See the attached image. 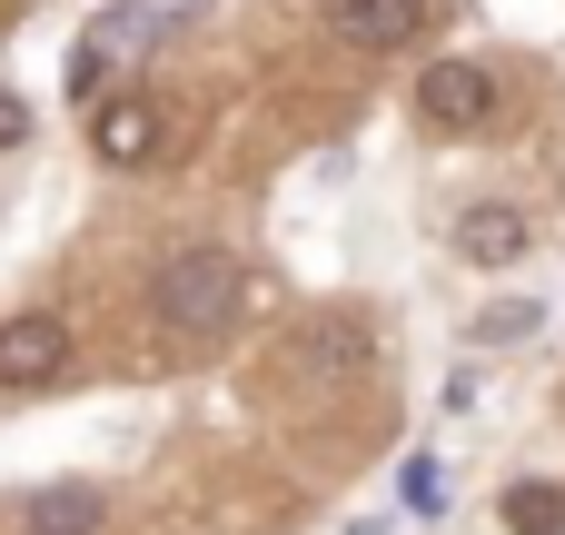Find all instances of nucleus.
<instances>
[{
  "label": "nucleus",
  "mask_w": 565,
  "mask_h": 535,
  "mask_svg": "<svg viewBox=\"0 0 565 535\" xmlns=\"http://www.w3.org/2000/svg\"><path fill=\"white\" fill-rule=\"evenodd\" d=\"M139 30H129V10L119 20H99V30H79V50H70V99L89 109V99H109V79H119V50H129Z\"/></svg>",
  "instance_id": "obj_8"
},
{
  "label": "nucleus",
  "mask_w": 565,
  "mask_h": 535,
  "mask_svg": "<svg viewBox=\"0 0 565 535\" xmlns=\"http://www.w3.org/2000/svg\"><path fill=\"white\" fill-rule=\"evenodd\" d=\"M20 139H30V99H20V89H0V149H20Z\"/></svg>",
  "instance_id": "obj_13"
},
{
  "label": "nucleus",
  "mask_w": 565,
  "mask_h": 535,
  "mask_svg": "<svg viewBox=\"0 0 565 535\" xmlns=\"http://www.w3.org/2000/svg\"><path fill=\"white\" fill-rule=\"evenodd\" d=\"M89 149H99L109 169H139V159L159 149V109H149V99H109V109L89 119Z\"/></svg>",
  "instance_id": "obj_9"
},
{
  "label": "nucleus",
  "mask_w": 565,
  "mask_h": 535,
  "mask_svg": "<svg viewBox=\"0 0 565 535\" xmlns=\"http://www.w3.org/2000/svg\"><path fill=\"white\" fill-rule=\"evenodd\" d=\"M536 328H546V308H536V298H507V308H477L467 338H477V347H516V338H536Z\"/></svg>",
  "instance_id": "obj_10"
},
{
  "label": "nucleus",
  "mask_w": 565,
  "mask_h": 535,
  "mask_svg": "<svg viewBox=\"0 0 565 535\" xmlns=\"http://www.w3.org/2000/svg\"><path fill=\"white\" fill-rule=\"evenodd\" d=\"M288 367L298 377H367L377 367V338H367V318H308L288 338Z\"/></svg>",
  "instance_id": "obj_3"
},
{
  "label": "nucleus",
  "mask_w": 565,
  "mask_h": 535,
  "mask_svg": "<svg viewBox=\"0 0 565 535\" xmlns=\"http://www.w3.org/2000/svg\"><path fill=\"white\" fill-rule=\"evenodd\" d=\"M99 486H79V477H60V486H40L30 506H20V535H99Z\"/></svg>",
  "instance_id": "obj_7"
},
{
  "label": "nucleus",
  "mask_w": 565,
  "mask_h": 535,
  "mask_svg": "<svg viewBox=\"0 0 565 535\" xmlns=\"http://www.w3.org/2000/svg\"><path fill=\"white\" fill-rule=\"evenodd\" d=\"M60 377H70V328L50 308L0 318V387H60Z\"/></svg>",
  "instance_id": "obj_2"
},
{
  "label": "nucleus",
  "mask_w": 565,
  "mask_h": 535,
  "mask_svg": "<svg viewBox=\"0 0 565 535\" xmlns=\"http://www.w3.org/2000/svg\"><path fill=\"white\" fill-rule=\"evenodd\" d=\"M417 20H427V0H328V40H348V50H407Z\"/></svg>",
  "instance_id": "obj_5"
},
{
  "label": "nucleus",
  "mask_w": 565,
  "mask_h": 535,
  "mask_svg": "<svg viewBox=\"0 0 565 535\" xmlns=\"http://www.w3.org/2000/svg\"><path fill=\"white\" fill-rule=\"evenodd\" d=\"M397 496H407V516H437V506H447V477H437V457H407V467H397Z\"/></svg>",
  "instance_id": "obj_12"
},
{
  "label": "nucleus",
  "mask_w": 565,
  "mask_h": 535,
  "mask_svg": "<svg viewBox=\"0 0 565 535\" xmlns=\"http://www.w3.org/2000/svg\"><path fill=\"white\" fill-rule=\"evenodd\" d=\"M507 526L516 535H556L565 526V496L556 486H507Z\"/></svg>",
  "instance_id": "obj_11"
},
{
  "label": "nucleus",
  "mask_w": 565,
  "mask_h": 535,
  "mask_svg": "<svg viewBox=\"0 0 565 535\" xmlns=\"http://www.w3.org/2000/svg\"><path fill=\"white\" fill-rule=\"evenodd\" d=\"M526 248H536V228H526L516 208H467V218H457V258H467V268H516Z\"/></svg>",
  "instance_id": "obj_6"
},
{
  "label": "nucleus",
  "mask_w": 565,
  "mask_h": 535,
  "mask_svg": "<svg viewBox=\"0 0 565 535\" xmlns=\"http://www.w3.org/2000/svg\"><path fill=\"white\" fill-rule=\"evenodd\" d=\"M149 298H159V328H169V338L209 347V338L238 328V308H248V268H238L228 248H179V258L159 268Z\"/></svg>",
  "instance_id": "obj_1"
},
{
  "label": "nucleus",
  "mask_w": 565,
  "mask_h": 535,
  "mask_svg": "<svg viewBox=\"0 0 565 535\" xmlns=\"http://www.w3.org/2000/svg\"><path fill=\"white\" fill-rule=\"evenodd\" d=\"M417 109H427L437 129H477V119L497 109V79H487V60H427V79H417Z\"/></svg>",
  "instance_id": "obj_4"
}]
</instances>
